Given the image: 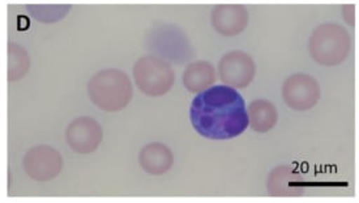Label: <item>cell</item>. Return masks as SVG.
I'll use <instances>...</instances> for the list:
<instances>
[{
  "mask_svg": "<svg viewBox=\"0 0 359 203\" xmlns=\"http://www.w3.org/2000/svg\"><path fill=\"white\" fill-rule=\"evenodd\" d=\"M189 118L196 133L212 140L236 138L250 125L245 98L229 86H213L200 92L191 104Z\"/></svg>",
  "mask_w": 359,
  "mask_h": 203,
  "instance_id": "obj_1",
  "label": "cell"
},
{
  "mask_svg": "<svg viewBox=\"0 0 359 203\" xmlns=\"http://www.w3.org/2000/svg\"><path fill=\"white\" fill-rule=\"evenodd\" d=\"M88 95L98 109L107 113L121 112L133 100V81L121 70H102L89 80Z\"/></svg>",
  "mask_w": 359,
  "mask_h": 203,
  "instance_id": "obj_2",
  "label": "cell"
},
{
  "mask_svg": "<svg viewBox=\"0 0 359 203\" xmlns=\"http://www.w3.org/2000/svg\"><path fill=\"white\" fill-rule=\"evenodd\" d=\"M310 55L320 66H339L349 55L351 48L348 30L340 24L325 22L312 32L310 42Z\"/></svg>",
  "mask_w": 359,
  "mask_h": 203,
  "instance_id": "obj_3",
  "label": "cell"
},
{
  "mask_svg": "<svg viewBox=\"0 0 359 203\" xmlns=\"http://www.w3.org/2000/svg\"><path fill=\"white\" fill-rule=\"evenodd\" d=\"M136 87L149 97L165 96L175 83V72L168 60L157 55H144L133 68Z\"/></svg>",
  "mask_w": 359,
  "mask_h": 203,
  "instance_id": "obj_4",
  "label": "cell"
},
{
  "mask_svg": "<svg viewBox=\"0 0 359 203\" xmlns=\"http://www.w3.org/2000/svg\"><path fill=\"white\" fill-rule=\"evenodd\" d=\"M148 45L163 58L184 63L192 57V48L183 30L172 25H160L149 33Z\"/></svg>",
  "mask_w": 359,
  "mask_h": 203,
  "instance_id": "obj_5",
  "label": "cell"
},
{
  "mask_svg": "<svg viewBox=\"0 0 359 203\" xmlns=\"http://www.w3.org/2000/svg\"><path fill=\"white\" fill-rule=\"evenodd\" d=\"M63 165L65 163L59 151L46 145L30 148L22 160L25 173L38 183H48L57 178L63 169Z\"/></svg>",
  "mask_w": 359,
  "mask_h": 203,
  "instance_id": "obj_6",
  "label": "cell"
},
{
  "mask_svg": "<svg viewBox=\"0 0 359 203\" xmlns=\"http://www.w3.org/2000/svg\"><path fill=\"white\" fill-rule=\"evenodd\" d=\"M285 104L297 112H306L315 107L320 98V86L309 74H294L283 86Z\"/></svg>",
  "mask_w": 359,
  "mask_h": 203,
  "instance_id": "obj_7",
  "label": "cell"
},
{
  "mask_svg": "<svg viewBox=\"0 0 359 203\" xmlns=\"http://www.w3.org/2000/svg\"><path fill=\"white\" fill-rule=\"evenodd\" d=\"M255 74V62L245 51H229L219 59L218 75L229 87H248Z\"/></svg>",
  "mask_w": 359,
  "mask_h": 203,
  "instance_id": "obj_8",
  "label": "cell"
},
{
  "mask_svg": "<svg viewBox=\"0 0 359 203\" xmlns=\"http://www.w3.org/2000/svg\"><path fill=\"white\" fill-rule=\"evenodd\" d=\"M66 140L72 151L88 155L97 151L102 143L104 130L95 118L79 117L67 127Z\"/></svg>",
  "mask_w": 359,
  "mask_h": 203,
  "instance_id": "obj_9",
  "label": "cell"
},
{
  "mask_svg": "<svg viewBox=\"0 0 359 203\" xmlns=\"http://www.w3.org/2000/svg\"><path fill=\"white\" fill-rule=\"evenodd\" d=\"M248 20V11L245 6L241 4L216 6L210 15L213 30L225 37H234L241 34L246 30Z\"/></svg>",
  "mask_w": 359,
  "mask_h": 203,
  "instance_id": "obj_10",
  "label": "cell"
},
{
  "mask_svg": "<svg viewBox=\"0 0 359 203\" xmlns=\"http://www.w3.org/2000/svg\"><path fill=\"white\" fill-rule=\"evenodd\" d=\"M139 163L144 172L161 176L168 173L174 164V155L168 145L151 143L142 147L139 154Z\"/></svg>",
  "mask_w": 359,
  "mask_h": 203,
  "instance_id": "obj_11",
  "label": "cell"
},
{
  "mask_svg": "<svg viewBox=\"0 0 359 203\" xmlns=\"http://www.w3.org/2000/svg\"><path fill=\"white\" fill-rule=\"evenodd\" d=\"M217 78L215 67L205 60H198L189 63L183 74V84L189 92L200 93L212 84H215Z\"/></svg>",
  "mask_w": 359,
  "mask_h": 203,
  "instance_id": "obj_12",
  "label": "cell"
},
{
  "mask_svg": "<svg viewBox=\"0 0 359 203\" xmlns=\"http://www.w3.org/2000/svg\"><path fill=\"white\" fill-rule=\"evenodd\" d=\"M248 124L256 133H268L278 121V113L273 103L268 100H255L247 110Z\"/></svg>",
  "mask_w": 359,
  "mask_h": 203,
  "instance_id": "obj_13",
  "label": "cell"
},
{
  "mask_svg": "<svg viewBox=\"0 0 359 203\" xmlns=\"http://www.w3.org/2000/svg\"><path fill=\"white\" fill-rule=\"evenodd\" d=\"M268 189L274 197L299 195L301 193L297 192L299 189V177L290 168L280 166L269 176Z\"/></svg>",
  "mask_w": 359,
  "mask_h": 203,
  "instance_id": "obj_14",
  "label": "cell"
},
{
  "mask_svg": "<svg viewBox=\"0 0 359 203\" xmlns=\"http://www.w3.org/2000/svg\"><path fill=\"white\" fill-rule=\"evenodd\" d=\"M30 67L28 53L18 44L8 45V80L16 81L24 78Z\"/></svg>",
  "mask_w": 359,
  "mask_h": 203,
  "instance_id": "obj_15",
  "label": "cell"
},
{
  "mask_svg": "<svg viewBox=\"0 0 359 203\" xmlns=\"http://www.w3.org/2000/svg\"><path fill=\"white\" fill-rule=\"evenodd\" d=\"M29 15L38 22L43 24H54L62 19H65L68 12L71 11V6L68 4H59V6H27Z\"/></svg>",
  "mask_w": 359,
  "mask_h": 203,
  "instance_id": "obj_16",
  "label": "cell"
},
{
  "mask_svg": "<svg viewBox=\"0 0 359 203\" xmlns=\"http://www.w3.org/2000/svg\"><path fill=\"white\" fill-rule=\"evenodd\" d=\"M354 6H346L342 8V15L349 25H354Z\"/></svg>",
  "mask_w": 359,
  "mask_h": 203,
  "instance_id": "obj_17",
  "label": "cell"
}]
</instances>
